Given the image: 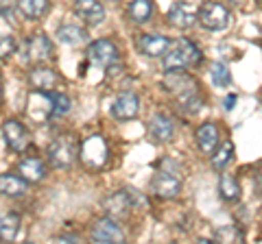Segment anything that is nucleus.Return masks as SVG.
Listing matches in <instances>:
<instances>
[{"label": "nucleus", "instance_id": "15", "mask_svg": "<svg viewBox=\"0 0 262 244\" xmlns=\"http://www.w3.org/2000/svg\"><path fill=\"white\" fill-rule=\"evenodd\" d=\"M164 87L168 92H173L175 96H184V94L196 92V81L192 77L184 75V70H175V72H168L166 81H164Z\"/></svg>", "mask_w": 262, "mask_h": 244}, {"label": "nucleus", "instance_id": "26", "mask_svg": "<svg viewBox=\"0 0 262 244\" xmlns=\"http://www.w3.org/2000/svg\"><path fill=\"white\" fill-rule=\"evenodd\" d=\"M18 229H20V216L13 214V211L5 214L3 221H0V233H3V242H13Z\"/></svg>", "mask_w": 262, "mask_h": 244}, {"label": "nucleus", "instance_id": "22", "mask_svg": "<svg viewBox=\"0 0 262 244\" xmlns=\"http://www.w3.org/2000/svg\"><path fill=\"white\" fill-rule=\"evenodd\" d=\"M127 13L136 24H144V22H149L153 15V3L151 0H134V3L129 5Z\"/></svg>", "mask_w": 262, "mask_h": 244}, {"label": "nucleus", "instance_id": "24", "mask_svg": "<svg viewBox=\"0 0 262 244\" xmlns=\"http://www.w3.org/2000/svg\"><path fill=\"white\" fill-rule=\"evenodd\" d=\"M0 190H3L5 197H20L27 190V181L20 177H13V175H3L0 177Z\"/></svg>", "mask_w": 262, "mask_h": 244}, {"label": "nucleus", "instance_id": "36", "mask_svg": "<svg viewBox=\"0 0 262 244\" xmlns=\"http://www.w3.org/2000/svg\"><path fill=\"white\" fill-rule=\"evenodd\" d=\"M260 188H262V175H260Z\"/></svg>", "mask_w": 262, "mask_h": 244}, {"label": "nucleus", "instance_id": "2", "mask_svg": "<svg viewBox=\"0 0 262 244\" xmlns=\"http://www.w3.org/2000/svg\"><path fill=\"white\" fill-rule=\"evenodd\" d=\"M81 153L77 137L72 135H57L48 146V161L53 168H70L72 161Z\"/></svg>", "mask_w": 262, "mask_h": 244}, {"label": "nucleus", "instance_id": "14", "mask_svg": "<svg viewBox=\"0 0 262 244\" xmlns=\"http://www.w3.org/2000/svg\"><path fill=\"white\" fill-rule=\"evenodd\" d=\"M103 207L110 214V218L118 221V218H127L129 209L134 207V203H131L127 190H122V192H116V194H110V197L103 201Z\"/></svg>", "mask_w": 262, "mask_h": 244}, {"label": "nucleus", "instance_id": "32", "mask_svg": "<svg viewBox=\"0 0 262 244\" xmlns=\"http://www.w3.org/2000/svg\"><path fill=\"white\" fill-rule=\"evenodd\" d=\"M127 190V194H129V199H131V203H134V207H142L144 203H146V199L142 197L140 192H138L136 188H125Z\"/></svg>", "mask_w": 262, "mask_h": 244}, {"label": "nucleus", "instance_id": "30", "mask_svg": "<svg viewBox=\"0 0 262 244\" xmlns=\"http://www.w3.org/2000/svg\"><path fill=\"white\" fill-rule=\"evenodd\" d=\"M216 238L221 242H241L243 240V233L236 229V227H223V229L216 231Z\"/></svg>", "mask_w": 262, "mask_h": 244}, {"label": "nucleus", "instance_id": "13", "mask_svg": "<svg viewBox=\"0 0 262 244\" xmlns=\"http://www.w3.org/2000/svg\"><path fill=\"white\" fill-rule=\"evenodd\" d=\"M168 48H170V39L164 35L146 33L138 39V51L144 57H162V55H166Z\"/></svg>", "mask_w": 262, "mask_h": 244}, {"label": "nucleus", "instance_id": "27", "mask_svg": "<svg viewBox=\"0 0 262 244\" xmlns=\"http://www.w3.org/2000/svg\"><path fill=\"white\" fill-rule=\"evenodd\" d=\"M210 77H212V83L216 87H227L232 83V72L225 63H214V66L210 68Z\"/></svg>", "mask_w": 262, "mask_h": 244}, {"label": "nucleus", "instance_id": "19", "mask_svg": "<svg viewBox=\"0 0 262 244\" xmlns=\"http://www.w3.org/2000/svg\"><path fill=\"white\" fill-rule=\"evenodd\" d=\"M196 146H199L206 155H212V153L216 151V146H219V129H216V125L206 122V125H201L199 129H196Z\"/></svg>", "mask_w": 262, "mask_h": 244}, {"label": "nucleus", "instance_id": "7", "mask_svg": "<svg viewBox=\"0 0 262 244\" xmlns=\"http://www.w3.org/2000/svg\"><path fill=\"white\" fill-rule=\"evenodd\" d=\"M3 137H5V144L9 146L13 153H24L29 142H31V133L18 120H5L3 122Z\"/></svg>", "mask_w": 262, "mask_h": 244}, {"label": "nucleus", "instance_id": "18", "mask_svg": "<svg viewBox=\"0 0 262 244\" xmlns=\"http://www.w3.org/2000/svg\"><path fill=\"white\" fill-rule=\"evenodd\" d=\"M18 173L27 183H39L46 175V166L42 159L37 157H27L18 164Z\"/></svg>", "mask_w": 262, "mask_h": 244}, {"label": "nucleus", "instance_id": "29", "mask_svg": "<svg viewBox=\"0 0 262 244\" xmlns=\"http://www.w3.org/2000/svg\"><path fill=\"white\" fill-rule=\"evenodd\" d=\"M53 101H55L53 118H59V116H63V113H68V111H70V99H68V96L53 92Z\"/></svg>", "mask_w": 262, "mask_h": 244}, {"label": "nucleus", "instance_id": "12", "mask_svg": "<svg viewBox=\"0 0 262 244\" xmlns=\"http://www.w3.org/2000/svg\"><path fill=\"white\" fill-rule=\"evenodd\" d=\"M75 13L88 24V27H98V24L105 20V9L98 0H77Z\"/></svg>", "mask_w": 262, "mask_h": 244}, {"label": "nucleus", "instance_id": "21", "mask_svg": "<svg viewBox=\"0 0 262 244\" xmlns=\"http://www.w3.org/2000/svg\"><path fill=\"white\" fill-rule=\"evenodd\" d=\"M55 72L51 68H44V66H35L29 72V83L33 89H51L55 85Z\"/></svg>", "mask_w": 262, "mask_h": 244}, {"label": "nucleus", "instance_id": "9", "mask_svg": "<svg viewBox=\"0 0 262 244\" xmlns=\"http://www.w3.org/2000/svg\"><path fill=\"white\" fill-rule=\"evenodd\" d=\"M53 57V44L44 33H37L35 37H31L24 44V55L22 61H33V63H42Z\"/></svg>", "mask_w": 262, "mask_h": 244}, {"label": "nucleus", "instance_id": "11", "mask_svg": "<svg viewBox=\"0 0 262 244\" xmlns=\"http://www.w3.org/2000/svg\"><path fill=\"white\" fill-rule=\"evenodd\" d=\"M138 111H140V101H138V96L131 94V92L116 96V101L112 103V116L116 120H120V122H127L131 118H136Z\"/></svg>", "mask_w": 262, "mask_h": 244}, {"label": "nucleus", "instance_id": "5", "mask_svg": "<svg viewBox=\"0 0 262 244\" xmlns=\"http://www.w3.org/2000/svg\"><path fill=\"white\" fill-rule=\"evenodd\" d=\"M27 111H29V116L35 122H44L48 118H53L55 101H53V92H51V89H35V92L31 94V99H29Z\"/></svg>", "mask_w": 262, "mask_h": 244}, {"label": "nucleus", "instance_id": "6", "mask_svg": "<svg viewBox=\"0 0 262 244\" xmlns=\"http://www.w3.org/2000/svg\"><path fill=\"white\" fill-rule=\"evenodd\" d=\"M88 61L96 68H110L118 61V48L110 39H96L94 44L88 46Z\"/></svg>", "mask_w": 262, "mask_h": 244}, {"label": "nucleus", "instance_id": "8", "mask_svg": "<svg viewBox=\"0 0 262 244\" xmlns=\"http://www.w3.org/2000/svg\"><path fill=\"white\" fill-rule=\"evenodd\" d=\"M92 240L101 242V244H122L125 242V233L116 225L114 218H98V221L92 225Z\"/></svg>", "mask_w": 262, "mask_h": 244}, {"label": "nucleus", "instance_id": "20", "mask_svg": "<svg viewBox=\"0 0 262 244\" xmlns=\"http://www.w3.org/2000/svg\"><path fill=\"white\" fill-rule=\"evenodd\" d=\"M57 39L66 46H81L88 42V33L85 29L77 27V24H63L57 29Z\"/></svg>", "mask_w": 262, "mask_h": 244}, {"label": "nucleus", "instance_id": "33", "mask_svg": "<svg viewBox=\"0 0 262 244\" xmlns=\"http://www.w3.org/2000/svg\"><path fill=\"white\" fill-rule=\"evenodd\" d=\"M15 5H18V0H3V18H5V20L13 15Z\"/></svg>", "mask_w": 262, "mask_h": 244}, {"label": "nucleus", "instance_id": "16", "mask_svg": "<svg viewBox=\"0 0 262 244\" xmlns=\"http://www.w3.org/2000/svg\"><path fill=\"white\" fill-rule=\"evenodd\" d=\"M149 133L155 142H168L175 135V125L166 113H155L149 120Z\"/></svg>", "mask_w": 262, "mask_h": 244}, {"label": "nucleus", "instance_id": "31", "mask_svg": "<svg viewBox=\"0 0 262 244\" xmlns=\"http://www.w3.org/2000/svg\"><path fill=\"white\" fill-rule=\"evenodd\" d=\"M0 55H3V61H7V57H11L13 53H15V42L11 37H7V35H3V39H0Z\"/></svg>", "mask_w": 262, "mask_h": 244}, {"label": "nucleus", "instance_id": "3", "mask_svg": "<svg viewBox=\"0 0 262 244\" xmlns=\"http://www.w3.org/2000/svg\"><path fill=\"white\" fill-rule=\"evenodd\" d=\"M107 155H110V149H107V142H105L103 135H90L81 142L79 157L88 168H92V170L103 168L105 161H107Z\"/></svg>", "mask_w": 262, "mask_h": 244}, {"label": "nucleus", "instance_id": "35", "mask_svg": "<svg viewBox=\"0 0 262 244\" xmlns=\"http://www.w3.org/2000/svg\"><path fill=\"white\" fill-rule=\"evenodd\" d=\"M236 101H238V99H236V94H229V96H225V101H223V103H225V109H232Z\"/></svg>", "mask_w": 262, "mask_h": 244}, {"label": "nucleus", "instance_id": "34", "mask_svg": "<svg viewBox=\"0 0 262 244\" xmlns=\"http://www.w3.org/2000/svg\"><path fill=\"white\" fill-rule=\"evenodd\" d=\"M234 7H238V9H247V7L253 3V0H229Z\"/></svg>", "mask_w": 262, "mask_h": 244}, {"label": "nucleus", "instance_id": "10", "mask_svg": "<svg viewBox=\"0 0 262 244\" xmlns=\"http://www.w3.org/2000/svg\"><path fill=\"white\" fill-rule=\"evenodd\" d=\"M151 192L160 199H175V197H179V192H182V181H179L175 175L160 170L151 181Z\"/></svg>", "mask_w": 262, "mask_h": 244}, {"label": "nucleus", "instance_id": "28", "mask_svg": "<svg viewBox=\"0 0 262 244\" xmlns=\"http://www.w3.org/2000/svg\"><path fill=\"white\" fill-rule=\"evenodd\" d=\"M232 155H234V144L232 142H223V146H221L214 155H212V166H214L216 170L225 168L227 161L232 159Z\"/></svg>", "mask_w": 262, "mask_h": 244}, {"label": "nucleus", "instance_id": "17", "mask_svg": "<svg viewBox=\"0 0 262 244\" xmlns=\"http://www.w3.org/2000/svg\"><path fill=\"white\" fill-rule=\"evenodd\" d=\"M194 20H199V15L192 11V7L188 3H175L168 11V22L173 24L175 29H182V31L190 29L194 24Z\"/></svg>", "mask_w": 262, "mask_h": 244}, {"label": "nucleus", "instance_id": "4", "mask_svg": "<svg viewBox=\"0 0 262 244\" xmlns=\"http://www.w3.org/2000/svg\"><path fill=\"white\" fill-rule=\"evenodd\" d=\"M196 15H199L201 27L208 29V31H221V29H225L227 22H229L227 9L221 3H214V0H208V3H203Z\"/></svg>", "mask_w": 262, "mask_h": 244}, {"label": "nucleus", "instance_id": "25", "mask_svg": "<svg viewBox=\"0 0 262 244\" xmlns=\"http://www.w3.org/2000/svg\"><path fill=\"white\" fill-rule=\"evenodd\" d=\"M219 194L223 197L225 201H238L241 199V185L234 177L229 175H221V181H219Z\"/></svg>", "mask_w": 262, "mask_h": 244}, {"label": "nucleus", "instance_id": "23", "mask_svg": "<svg viewBox=\"0 0 262 244\" xmlns=\"http://www.w3.org/2000/svg\"><path fill=\"white\" fill-rule=\"evenodd\" d=\"M18 9L22 11L24 18L37 20L42 18L48 9V0H18Z\"/></svg>", "mask_w": 262, "mask_h": 244}, {"label": "nucleus", "instance_id": "1", "mask_svg": "<svg viewBox=\"0 0 262 244\" xmlns=\"http://www.w3.org/2000/svg\"><path fill=\"white\" fill-rule=\"evenodd\" d=\"M203 59L201 51L196 48L190 39L186 37H179L177 42L168 48V53L164 55V63L162 68L164 72H175V70H186V68H192L196 66Z\"/></svg>", "mask_w": 262, "mask_h": 244}]
</instances>
